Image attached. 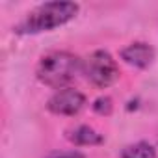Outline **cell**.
I'll return each instance as SVG.
<instances>
[{"label":"cell","instance_id":"obj_4","mask_svg":"<svg viewBox=\"0 0 158 158\" xmlns=\"http://www.w3.org/2000/svg\"><path fill=\"white\" fill-rule=\"evenodd\" d=\"M84 106H86L84 93H80L78 89H73V88L58 89L48 99V104H47V108L56 115H74Z\"/></svg>","mask_w":158,"mask_h":158},{"label":"cell","instance_id":"obj_1","mask_svg":"<svg viewBox=\"0 0 158 158\" xmlns=\"http://www.w3.org/2000/svg\"><path fill=\"white\" fill-rule=\"evenodd\" d=\"M78 13V6L74 2H47L37 6L34 11L28 13V17L15 28L17 34H41L54 30Z\"/></svg>","mask_w":158,"mask_h":158},{"label":"cell","instance_id":"obj_6","mask_svg":"<svg viewBox=\"0 0 158 158\" xmlns=\"http://www.w3.org/2000/svg\"><path fill=\"white\" fill-rule=\"evenodd\" d=\"M67 138L74 145H99V143H102V136L97 130H93L91 127H86V125L73 128Z\"/></svg>","mask_w":158,"mask_h":158},{"label":"cell","instance_id":"obj_3","mask_svg":"<svg viewBox=\"0 0 158 158\" xmlns=\"http://www.w3.org/2000/svg\"><path fill=\"white\" fill-rule=\"evenodd\" d=\"M82 71L86 78L97 88H108L119 78V67L115 60L104 52V50H95L82 61Z\"/></svg>","mask_w":158,"mask_h":158},{"label":"cell","instance_id":"obj_2","mask_svg":"<svg viewBox=\"0 0 158 158\" xmlns=\"http://www.w3.org/2000/svg\"><path fill=\"white\" fill-rule=\"evenodd\" d=\"M82 71V61L71 52H50L37 65V78L50 86L61 88L67 86L73 78Z\"/></svg>","mask_w":158,"mask_h":158},{"label":"cell","instance_id":"obj_9","mask_svg":"<svg viewBox=\"0 0 158 158\" xmlns=\"http://www.w3.org/2000/svg\"><path fill=\"white\" fill-rule=\"evenodd\" d=\"M48 158H84V154H80V152H58V154H50Z\"/></svg>","mask_w":158,"mask_h":158},{"label":"cell","instance_id":"obj_8","mask_svg":"<svg viewBox=\"0 0 158 158\" xmlns=\"http://www.w3.org/2000/svg\"><path fill=\"white\" fill-rule=\"evenodd\" d=\"M93 110L101 115H108L112 112V99L110 97H101L93 102Z\"/></svg>","mask_w":158,"mask_h":158},{"label":"cell","instance_id":"obj_7","mask_svg":"<svg viewBox=\"0 0 158 158\" xmlns=\"http://www.w3.org/2000/svg\"><path fill=\"white\" fill-rule=\"evenodd\" d=\"M121 158H156V151L152 145L145 141H138V143L127 145L121 151Z\"/></svg>","mask_w":158,"mask_h":158},{"label":"cell","instance_id":"obj_5","mask_svg":"<svg viewBox=\"0 0 158 158\" xmlns=\"http://www.w3.org/2000/svg\"><path fill=\"white\" fill-rule=\"evenodd\" d=\"M152 58H154V50L147 43H132L121 50V60H125L128 65H134L139 69L151 65Z\"/></svg>","mask_w":158,"mask_h":158}]
</instances>
